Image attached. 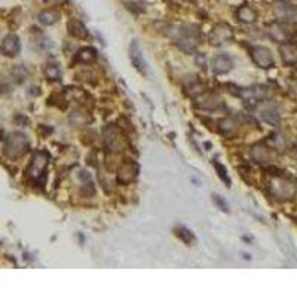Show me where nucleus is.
<instances>
[{"instance_id":"nucleus-1","label":"nucleus","mask_w":297,"mask_h":297,"mask_svg":"<svg viewBox=\"0 0 297 297\" xmlns=\"http://www.w3.org/2000/svg\"><path fill=\"white\" fill-rule=\"evenodd\" d=\"M29 147H30L29 138L24 134L14 132L6 138L5 153L9 158H20V156H23V155H26L29 152Z\"/></svg>"},{"instance_id":"nucleus-2","label":"nucleus","mask_w":297,"mask_h":297,"mask_svg":"<svg viewBox=\"0 0 297 297\" xmlns=\"http://www.w3.org/2000/svg\"><path fill=\"white\" fill-rule=\"evenodd\" d=\"M48 162H49V155L43 150H39L33 155V159H32V164L29 167V178L35 183H41L45 171H46V167H48Z\"/></svg>"},{"instance_id":"nucleus-3","label":"nucleus","mask_w":297,"mask_h":297,"mask_svg":"<svg viewBox=\"0 0 297 297\" xmlns=\"http://www.w3.org/2000/svg\"><path fill=\"white\" fill-rule=\"evenodd\" d=\"M275 17L282 23H296L297 21V6L290 0H278L273 6Z\"/></svg>"},{"instance_id":"nucleus-4","label":"nucleus","mask_w":297,"mask_h":297,"mask_svg":"<svg viewBox=\"0 0 297 297\" xmlns=\"http://www.w3.org/2000/svg\"><path fill=\"white\" fill-rule=\"evenodd\" d=\"M208 41L212 46H221V45H226L229 42L233 41V30L230 29V26H227L226 23H221V24H217L210 36H208Z\"/></svg>"},{"instance_id":"nucleus-5","label":"nucleus","mask_w":297,"mask_h":297,"mask_svg":"<svg viewBox=\"0 0 297 297\" xmlns=\"http://www.w3.org/2000/svg\"><path fill=\"white\" fill-rule=\"evenodd\" d=\"M251 58L261 69H269V67H272L275 64L273 54L266 46H254L251 49Z\"/></svg>"},{"instance_id":"nucleus-6","label":"nucleus","mask_w":297,"mask_h":297,"mask_svg":"<svg viewBox=\"0 0 297 297\" xmlns=\"http://www.w3.org/2000/svg\"><path fill=\"white\" fill-rule=\"evenodd\" d=\"M270 192H272L276 198L288 199V198H293V195L296 193V184H294L293 181H290V180L278 178V180L272 181Z\"/></svg>"},{"instance_id":"nucleus-7","label":"nucleus","mask_w":297,"mask_h":297,"mask_svg":"<svg viewBox=\"0 0 297 297\" xmlns=\"http://www.w3.org/2000/svg\"><path fill=\"white\" fill-rule=\"evenodd\" d=\"M239 95H242V98L250 104V106H254L257 104L258 101H263L266 100L270 92L267 91V88L264 86H255V88H248V89H242L238 92Z\"/></svg>"},{"instance_id":"nucleus-8","label":"nucleus","mask_w":297,"mask_h":297,"mask_svg":"<svg viewBox=\"0 0 297 297\" xmlns=\"http://www.w3.org/2000/svg\"><path fill=\"white\" fill-rule=\"evenodd\" d=\"M211 69L215 75H226L233 69V60L227 54H218L212 58Z\"/></svg>"},{"instance_id":"nucleus-9","label":"nucleus","mask_w":297,"mask_h":297,"mask_svg":"<svg viewBox=\"0 0 297 297\" xmlns=\"http://www.w3.org/2000/svg\"><path fill=\"white\" fill-rule=\"evenodd\" d=\"M129 58H131V63L132 66L143 75H146L147 72V66H146V60L141 54V48L138 45L137 41H132L131 45H129Z\"/></svg>"},{"instance_id":"nucleus-10","label":"nucleus","mask_w":297,"mask_h":297,"mask_svg":"<svg viewBox=\"0 0 297 297\" xmlns=\"http://www.w3.org/2000/svg\"><path fill=\"white\" fill-rule=\"evenodd\" d=\"M138 174V165L135 162H125L119 170H118V183L121 184H127L129 181H132Z\"/></svg>"},{"instance_id":"nucleus-11","label":"nucleus","mask_w":297,"mask_h":297,"mask_svg":"<svg viewBox=\"0 0 297 297\" xmlns=\"http://www.w3.org/2000/svg\"><path fill=\"white\" fill-rule=\"evenodd\" d=\"M0 51H2L6 57H17L21 51V43H20L18 36L17 35H8L2 42Z\"/></svg>"},{"instance_id":"nucleus-12","label":"nucleus","mask_w":297,"mask_h":297,"mask_svg":"<svg viewBox=\"0 0 297 297\" xmlns=\"http://www.w3.org/2000/svg\"><path fill=\"white\" fill-rule=\"evenodd\" d=\"M281 60L285 66H294L297 64V45L291 42H285L279 46Z\"/></svg>"},{"instance_id":"nucleus-13","label":"nucleus","mask_w":297,"mask_h":297,"mask_svg":"<svg viewBox=\"0 0 297 297\" xmlns=\"http://www.w3.org/2000/svg\"><path fill=\"white\" fill-rule=\"evenodd\" d=\"M223 106V101L214 94H204L196 98V107L202 110H217Z\"/></svg>"},{"instance_id":"nucleus-14","label":"nucleus","mask_w":297,"mask_h":297,"mask_svg":"<svg viewBox=\"0 0 297 297\" xmlns=\"http://www.w3.org/2000/svg\"><path fill=\"white\" fill-rule=\"evenodd\" d=\"M251 158L258 164H269L273 159V153L269 147L263 144H257L251 149Z\"/></svg>"},{"instance_id":"nucleus-15","label":"nucleus","mask_w":297,"mask_h":297,"mask_svg":"<svg viewBox=\"0 0 297 297\" xmlns=\"http://www.w3.org/2000/svg\"><path fill=\"white\" fill-rule=\"evenodd\" d=\"M267 32H269V36L275 42L285 43V42H288L291 39V33H288V30L284 26H281V24H272V26H269Z\"/></svg>"},{"instance_id":"nucleus-16","label":"nucleus","mask_w":297,"mask_h":297,"mask_svg":"<svg viewBox=\"0 0 297 297\" xmlns=\"http://www.w3.org/2000/svg\"><path fill=\"white\" fill-rule=\"evenodd\" d=\"M67 30L69 33L76 38V39H86L88 38V30L86 27L76 18H70L69 23H67Z\"/></svg>"},{"instance_id":"nucleus-17","label":"nucleus","mask_w":297,"mask_h":297,"mask_svg":"<svg viewBox=\"0 0 297 297\" xmlns=\"http://www.w3.org/2000/svg\"><path fill=\"white\" fill-rule=\"evenodd\" d=\"M103 135H104V144H106L109 149H113V150H115V147H118V144H119V141H121V137H119V132H118L116 127H115V125L106 127Z\"/></svg>"},{"instance_id":"nucleus-18","label":"nucleus","mask_w":297,"mask_h":297,"mask_svg":"<svg viewBox=\"0 0 297 297\" xmlns=\"http://www.w3.org/2000/svg\"><path fill=\"white\" fill-rule=\"evenodd\" d=\"M97 60V51L91 46H84L76 54V61L82 64H91Z\"/></svg>"},{"instance_id":"nucleus-19","label":"nucleus","mask_w":297,"mask_h":297,"mask_svg":"<svg viewBox=\"0 0 297 297\" xmlns=\"http://www.w3.org/2000/svg\"><path fill=\"white\" fill-rule=\"evenodd\" d=\"M236 17H238V20H239L241 23L251 24V23H254V21H255V18H257V14H255V11H254L251 6H248V5H244V6H241V8L236 11Z\"/></svg>"},{"instance_id":"nucleus-20","label":"nucleus","mask_w":297,"mask_h":297,"mask_svg":"<svg viewBox=\"0 0 297 297\" xmlns=\"http://www.w3.org/2000/svg\"><path fill=\"white\" fill-rule=\"evenodd\" d=\"M60 17H61V14L58 11H55V9H46V11H42L39 14L38 20H39V23L42 26H52V24L58 23Z\"/></svg>"},{"instance_id":"nucleus-21","label":"nucleus","mask_w":297,"mask_h":297,"mask_svg":"<svg viewBox=\"0 0 297 297\" xmlns=\"http://www.w3.org/2000/svg\"><path fill=\"white\" fill-rule=\"evenodd\" d=\"M260 118H261L266 124H269V125H275V127L281 122V116H279L278 110L273 109V107L263 109V110L260 112Z\"/></svg>"},{"instance_id":"nucleus-22","label":"nucleus","mask_w":297,"mask_h":297,"mask_svg":"<svg viewBox=\"0 0 297 297\" xmlns=\"http://www.w3.org/2000/svg\"><path fill=\"white\" fill-rule=\"evenodd\" d=\"M218 128H220V132L223 135H232L233 132H236L238 129V125L233 119L230 118H224L218 122Z\"/></svg>"},{"instance_id":"nucleus-23","label":"nucleus","mask_w":297,"mask_h":297,"mask_svg":"<svg viewBox=\"0 0 297 297\" xmlns=\"http://www.w3.org/2000/svg\"><path fill=\"white\" fill-rule=\"evenodd\" d=\"M45 75L49 81H58L61 78V69L58 66V63L55 61H49L46 69H45Z\"/></svg>"},{"instance_id":"nucleus-24","label":"nucleus","mask_w":297,"mask_h":297,"mask_svg":"<svg viewBox=\"0 0 297 297\" xmlns=\"http://www.w3.org/2000/svg\"><path fill=\"white\" fill-rule=\"evenodd\" d=\"M91 121H92L91 116L86 115V113H84V112H73V113L70 115V122H72L73 125H76V127L86 125V124H89Z\"/></svg>"},{"instance_id":"nucleus-25","label":"nucleus","mask_w":297,"mask_h":297,"mask_svg":"<svg viewBox=\"0 0 297 297\" xmlns=\"http://www.w3.org/2000/svg\"><path fill=\"white\" fill-rule=\"evenodd\" d=\"M27 75H29V72H27V69L24 66H17L12 70V78H14V81L17 84H23L27 79Z\"/></svg>"},{"instance_id":"nucleus-26","label":"nucleus","mask_w":297,"mask_h":297,"mask_svg":"<svg viewBox=\"0 0 297 297\" xmlns=\"http://www.w3.org/2000/svg\"><path fill=\"white\" fill-rule=\"evenodd\" d=\"M214 168H215V171H217V174H218V177L226 183V186H230V178H229V175H227V172H226V168L221 165V164H218V162H215L214 161Z\"/></svg>"},{"instance_id":"nucleus-27","label":"nucleus","mask_w":297,"mask_h":297,"mask_svg":"<svg viewBox=\"0 0 297 297\" xmlns=\"http://www.w3.org/2000/svg\"><path fill=\"white\" fill-rule=\"evenodd\" d=\"M177 235H178L184 242H192V241L195 239L193 233H192L189 229H186V227H178V229H177Z\"/></svg>"},{"instance_id":"nucleus-28","label":"nucleus","mask_w":297,"mask_h":297,"mask_svg":"<svg viewBox=\"0 0 297 297\" xmlns=\"http://www.w3.org/2000/svg\"><path fill=\"white\" fill-rule=\"evenodd\" d=\"M214 202L223 210V211H229V205H227V202L223 199V198H220L218 195H214Z\"/></svg>"},{"instance_id":"nucleus-29","label":"nucleus","mask_w":297,"mask_h":297,"mask_svg":"<svg viewBox=\"0 0 297 297\" xmlns=\"http://www.w3.org/2000/svg\"><path fill=\"white\" fill-rule=\"evenodd\" d=\"M48 2H51V3H63L64 0H48Z\"/></svg>"}]
</instances>
